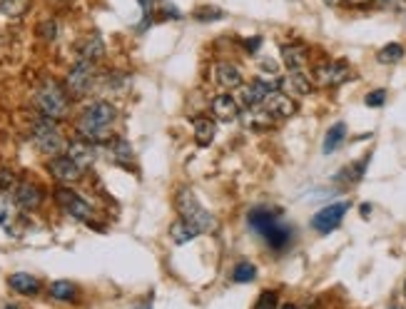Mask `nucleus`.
<instances>
[{
    "mask_svg": "<svg viewBox=\"0 0 406 309\" xmlns=\"http://www.w3.org/2000/svg\"><path fill=\"white\" fill-rule=\"evenodd\" d=\"M17 187V180L13 178V172H0V189H15Z\"/></svg>",
    "mask_w": 406,
    "mask_h": 309,
    "instance_id": "72a5a7b5",
    "label": "nucleus"
},
{
    "mask_svg": "<svg viewBox=\"0 0 406 309\" xmlns=\"http://www.w3.org/2000/svg\"><path fill=\"white\" fill-rule=\"evenodd\" d=\"M92 80H95V63L85 60V57H78L75 65L70 68L68 78H65V85L73 95H85L92 87Z\"/></svg>",
    "mask_w": 406,
    "mask_h": 309,
    "instance_id": "6e6552de",
    "label": "nucleus"
},
{
    "mask_svg": "<svg viewBox=\"0 0 406 309\" xmlns=\"http://www.w3.org/2000/svg\"><path fill=\"white\" fill-rule=\"evenodd\" d=\"M105 52V45L103 41H100V35H90V38H85V41L80 43V48H78V57H85V60H100Z\"/></svg>",
    "mask_w": 406,
    "mask_h": 309,
    "instance_id": "b1692460",
    "label": "nucleus"
},
{
    "mask_svg": "<svg viewBox=\"0 0 406 309\" xmlns=\"http://www.w3.org/2000/svg\"><path fill=\"white\" fill-rule=\"evenodd\" d=\"M364 103L369 105V108H382L384 103H386V90H374L369 92L364 98Z\"/></svg>",
    "mask_w": 406,
    "mask_h": 309,
    "instance_id": "473e14b6",
    "label": "nucleus"
},
{
    "mask_svg": "<svg viewBox=\"0 0 406 309\" xmlns=\"http://www.w3.org/2000/svg\"><path fill=\"white\" fill-rule=\"evenodd\" d=\"M262 108H267L269 113L275 115L277 120H284V117H292V115L297 113V103H294V100H292V95H287V92H282V90L269 92Z\"/></svg>",
    "mask_w": 406,
    "mask_h": 309,
    "instance_id": "4468645a",
    "label": "nucleus"
},
{
    "mask_svg": "<svg viewBox=\"0 0 406 309\" xmlns=\"http://www.w3.org/2000/svg\"><path fill=\"white\" fill-rule=\"evenodd\" d=\"M369 3H374L379 8H386V10H399V8H404V0H369Z\"/></svg>",
    "mask_w": 406,
    "mask_h": 309,
    "instance_id": "f704fd0d",
    "label": "nucleus"
},
{
    "mask_svg": "<svg viewBox=\"0 0 406 309\" xmlns=\"http://www.w3.org/2000/svg\"><path fill=\"white\" fill-rule=\"evenodd\" d=\"M344 140H347V125H344V122H334V125L329 127V130H326V135H324L321 152H324V154L337 152V150L344 145Z\"/></svg>",
    "mask_w": 406,
    "mask_h": 309,
    "instance_id": "4be33fe9",
    "label": "nucleus"
},
{
    "mask_svg": "<svg viewBox=\"0 0 406 309\" xmlns=\"http://www.w3.org/2000/svg\"><path fill=\"white\" fill-rule=\"evenodd\" d=\"M324 3H329V6H337V3H342V0H324Z\"/></svg>",
    "mask_w": 406,
    "mask_h": 309,
    "instance_id": "a19ab883",
    "label": "nucleus"
},
{
    "mask_svg": "<svg viewBox=\"0 0 406 309\" xmlns=\"http://www.w3.org/2000/svg\"><path fill=\"white\" fill-rule=\"evenodd\" d=\"M43 33H45V41H52V38H55V23H52V20L43 23Z\"/></svg>",
    "mask_w": 406,
    "mask_h": 309,
    "instance_id": "4c0bfd02",
    "label": "nucleus"
},
{
    "mask_svg": "<svg viewBox=\"0 0 406 309\" xmlns=\"http://www.w3.org/2000/svg\"><path fill=\"white\" fill-rule=\"evenodd\" d=\"M30 8V0H0V13L6 17H23Z\"/></svg>",
    "mask_w": 406,
    "mask_h": 309,
    "instance_id": "cd10ccee",
    "label": "nucleus"
},
{
    "mask_svg": "<svg viewBox=\"0 0 406 309\" xmlns=\"http://www.w3.org/2000/svg\"><path fill=\"white\" fill-rule=\"evenodd\" d=\"M240 120L249 130H269V127L275 125L277 117L267 108H245L240 113Z\"/></svg>",
    "mask_w": 406,
    "mask_h": 309,
    "instance_id": "f3484780",
    "label": "nucleus"
},
{
    "mask_svg": "<svg viewBox=\"0 0 406 309\" xmlns=\"http://www.w3.org/2000/svg\"><path fill=\"white\" fill-rule=\"evenodd\" d=\"M282 90H284L287 95H309V92L314 90V80H312L304 70H292V73L282 80Z\"/></svg>",
    "mask_w": 406,
    "mask_h": 309,
    "instance_id": "a211bd4d",
    "label": "nucleus"
},
{
    "mask_svg": "<svg viewBox=\"0 0 406 309\" xmlns=\"http://www.w3.org/2000/svg\"><path fill=\"white\" fill-rule=\"evenodd\" d=\"M6 309H20V307H15V304H8V307Z\"/></svg>",
    "mask_w": 406,
    "mask_h": 309,
    "instance_id": "79ce46f5",
    "label": "nucleus"
},
{
    "mask_svg": "<svg viewBox=\"0 0 406 309\" xmlns=\"http://www.w3.org/2000/svg\"><path fill=\"white\" fill-rule=\"evenodd\" d=\"M401 57H404V45H399V43H389V45H384L382 50H379L377 60L384 65H391V63H399Z\"/></svg>",
    "mask_w": 406,
    "mask_h": 309,
    "instance_id": "c85d7f7f",
    "label": "nucleus"
},
{
    "mask_svg": "<svg viewBox=\"0 0 406 309\" xmlns=\"http://www.w3.org/2000/svg\"><path fill=\"white\" fill-rule=\"evenodd\" d=\"M195 17L200 23H215L219 17H224V13L219 8H212V6H205V8H197L195 10Z\"/></svg>",
    "mask_w": 406,
    "mask_h": 309,
    "instance_id": "7c9ffc66",
    "label": "nucleus"
},
{
    "mask_svg": "<svg viewBox=\"0 0 406 309\" xmlns=\"http://www.w3.org/2000/svg\"><path fill=\"white\" fill-rule=\"evenodd\" d=\"M17 202H15V195H13L10 189H0V227L13 232V222L17 217Z\"/></svg>",
    "mask_w": 406,
    "mask_h": 309,
    "instance_id": "6ab92c4d",
    "label": "nucleus"
},
{
    "mask_svg": "<svg viewBox=\"0 0 406 309\" xmlns=\"http://www.w3.org/2000/svg\"><path fill=\"white\" fill-rule=\"evenodd\" d=\"M110 154H113L115 162H120V165H127L132 160V150L127 145V140L122 138H113L110 140Z\"/></svg>",
    "mask_w": 406,
    "mask_h": 309,
    "instance_id": "bb28decb",
    "label": "nucleus"
},
{
    "mask_svg": "<svg viewBox=\"0 0 406 309\" xmlns=\"http://www.w3.org/2000/svg\"><path fill=\"white\" fill-rule=\"evenodd\" d=\"M247 224H249V229L257 232L272 250H284V247H289V242H292V237H294V229L282 220L280 212L269 210V207H254V210L247 215Z\"/></svg>",
    "mask_w": 406,
    "mask_h": 309,
    "instance_id": "f257e3e1",
    "label": "nucleus"
},
{
    "mask_svg": "<svg viewBox=\"0 0 406 309\" xmlns=\"http://www.w3.org/2000/svg\"><path fill=\"white\" fill-rule=\"evenodd\" d=\"M48 170H50V175L57 182H63V185H75L82 175V170L70 160L68 154H55V157H50Z\"/></svg>",
    "mask_w": 406,
    "mask_h": 309,
    "instance_id": "9b49d317",
    "label": "nucleus"
},
{
    "mask_svg": "<svg viewBox=\"0 0 406 309\" xmlns=\"http://www.w3.org/2000/svg\"><path fill=\"white\" fill-rule=\"evenodd\" d=\"M282 60H284L287 70H304L307 65V48L304 45H282Z\"/></svg>",
    "mask_w": 406,
    "mask_h": 309,
    "instance_id": "412c9836",
    "label": "nucleus"
},
{
    "mask_svg": "<svg viewBox=\"0 0 406 309\" xmlns=\"http://www.w3.org/2000/svg\"><path fill=\"white\" fill-rule=\"evenodd\" d=\"M192 127H195L197 145H202V148H207L215 140V120H210V117H195Z\"/></svg>",
    "mask_w": 406,
    "mask_h": 309,
    "instance_id": "393cba45",
    "label": "nucleus"
},
{
    "mask_svg": "<svg viewBox=\"0 0 406 309\" xmlns=\"http://www.w3.org/2000/svg\"><path fill=\"white\" fill-rule=\"evenodd\" d=\"M200 235V229L192 227L189 222H184V220H177V222L170 224V240L175 242V245H187V242H192L195 237Z\"/></svg>",
    "mask_w": 406,
    "mask_h": 309,
    "instance_id": "5701e85b",
    "label": "nucleus"
},
{
    "mask_svg": "<svg viewBox=\"0 0 406 309\" xmlns=\"http://www.w3.org/2000/svg\"><path fill=\"white\" fill-rule=\"evenodd\" d=\"M259 68H262L264 73H269V75H277V70H280V68H277L275 60H272V57H264L262 63H259Z\"/></svg>",
    "mask_w": 406,
    "mask_h": 309,
    "instance_id": "e433bc0d",
    "label": "nucleus"
},
{
    "mask_svg": "<svg viewBox=\"0 0 406 309\" xmlns=\"http://www.w3.org/2000/svg\"><path fill=\"white\" fill-rule=\"evenodd\" d=\"M175 207H177L180 217H182L184 222H189L192 227L200 229V235L202 232H215V229H217V220L212 217L210 212L197 202L192 189H180L177 200H175Z\"/></svg>",
    "mask_w": 406,
    "mask_h": 309,
    "instance_id": "20e7f679",
    "label": "nucleus"
},
{
    "mask_svg": "<svg viewBox=\"0 0 406 309\" xmlns=\"http://www.w3.org/2000/svg\"><path fill=\"white\" fill-rule=\"evenodd\" d=\"M245 48L249 52H257L259 48H262V35H252V38H247L245 41Z\"/></svg>",
    "mask_w": 406,
    "mask_h": 309,
    "instance_id": "c9c22d12",
    "label": "nucleus"
},
{
    "mask_svg": "<svg viewBox=\"0 0 406 309\" xmlns=\"http://www.w3.org/2000/svg\"><path fill=\"white\" fill-rule=\"evenodd\" d=\"M347 3H351V6H361V3H369V0H347Z\"/></svg>",
    "mask_w": 406,
    "mask_h": 309,
    "instance_id": "58836bf2",
    "label": "nucleus"
},
{
    "mask_svg": "<svg viewBox=\"0 0 406 309\" xmlns=\"http://www.w3.org/2000/svg\"><path fill=\"white\" fill-rule=\"evenodd\" d=\"M212 108V115H215V120H222V122H235L240 120V100L232 98L229 92H222L217 98H212L210 103Z\"/></svg>",
    "mask_w": 406,
    "mask_h": 309,
    "instance_id": "f8f14e48",
    "label": "nucleus"
},
{
    "mask_svg": "<svg viewBox=\"0 0 406 309\" xmlns=\"http://www.w3.org/2000/svg\"><path fill=\"white\" fill-rule=\"evenodd\" d=\"M13 195H15L17 207L25 210V212H33V210H38V207L43 205V189L38 187L35 182H17V187H15Z\"/></svg>",
    "mask_w": 406,
    "mask_h": 309,
    "instance_id": "2eb2a0df",
    "label": "nucleus"
},
{
    "mask_svg": "<svg viewBox=\"0 0 406 309\" xmlns=\"http://www.w3.org/2000/svg\"><path fill=\"white\" fill-rule=\"evenodd\" d=\"M75 294H78V289L68 280H57L50 285V297L57 299V302H75Z\"/></svg>",
    "mask_w": 406,
    "mask_h": 309,
    "instance_id": "a878e982",
    "label": "nucleus"
},
{
    "mask_svg": "<svg viewBox=\"0 0 406 309\" xmlns=\"http://www.w3.org/2000/svg\"><path fill=\"white\" fill-rule=\"evenodd\" d=\"M347 210H349L347 202H334V205H326L324 210H319L314 217H312V227H314L319 235H329V232H334V229L342 224Z\"/></svg>",
    "mask_w": 406,
    "mask_h": 309,
    "instance_id": "1a4fd4ad",
    "label": "nucleus"
},
{
    "mask_svg": "<svg viewBox=\"0 0 406 309\" xmlns=\"http://www.w3.org/2000/svg\"><path fill=\"white\" fill-rule=\"evenodd\" d=\"M349 78H351V68L344 60H332V63H324L314 70V82L324 87H337L349 80Z\"/></svg>",
    "mask_w": 406,
    "mask_h": 309,
    "instance_id": "9d476101",
    "label": "nucleus"
},
{
    "mask_svg": "<svg viewBox=\"0 0 406 309\" xmlns=\"http://www.w3.org/2000/svg\"><path fill=\"white\" fill-rule=\"evenodd\" d=\"M215 82H217L222 90H240V87L245 85V75H242V70L237 68L235 63L222 60V63L215 65Z\"/></svg>",
    "mask_w": 406,
    "mask_h": 309,
    "instance_id": "ddd939ff",
    "label": "nucleus"
},
{
    "mask_svg": "<svg viewBox=\"0 0 406 309\" xmlns=\"http://www.w3.org/2000/svg\"><path fill=\"white\" fill-rule=\"evenodd\" d=\"M65 154H68L70 160L80 167L82 172H85L87 167H92V162H95V148H92V143H87V140H82V138L68 143V148H65Z\"/></svg>",
    "mask_w": 406,
    "mask_h": 309,
    "instance_id": "dca6fc26",
    "label": "nucleus"
},
{
    "mask_svg": "<svg viewBox=\"0 0 406 309\" xmlns=\"http://www.w3.org/2000/svg\"><path fill=\"white\" fill-rule=\"evenodd\" d=\"M115 120H117L115 105L98 100V103H92L90 108L82 110L80 120H78V135L92 145L108 143L110 127L115 125Z\"/></svg>",
    "mask_w": 406,
    "mask_h": 309,
    "instance_id": "f03ea898",
    "label": "nucleus"
},
{
    "mask_svg": "<svg viewBox=\"0 0 406 309\" xmlns=\"http://www.w3.org/2000/svg\"><path fill=\"white\" fill-rule=\"evenodd\" d=\"M35 108L41 110V115H45V117L63 120L65 115H68V92L63 90L60 82L48 78L35 90Z\"/></svg>",
    "mask_w": 406,
    "mask_h": 309,
    "instance_id": "7ed1b4c3",
    "label": "nucleus"
},
{
    "mask_svg": "<svg viewBox=\"0 0 406 309\" xmlns=\"http://www.w3.org/2000/svg\"><path fill=\"white\" fill-rule=\"evenodd\" d=\"M404 297H406V285H404Z\"/></svg>",
    "mask_w": 406,
    "mask_h": 309,
    "instance_id": "37998d69",
    "label": "nucleus"
},
{
    "mask_svg": "<svg viewBox=\"0 0 406 309\" xmlns=\"http://www.w3.org/2000/svg\"><path fill=\"white\" fill-rule=\"evenodd\" d=\"M55 200L57 205L63 207L65 212H68L73 220H80V222H87V220H92V207L90 202L85 200V197H80L78 192H75L73 187H57L55 189Z\"/></svg>",
    "mask_w": 406,
    "mask_h": 309,
    "instance_id": "0eeeda50",
    "label": "nucleus"
},
{
    "mask_svg": "<svg viewBox=\"0 0 406 309\" xmlns=\"http://www.w3.org/2000/svg\"><path fill=\"white\" fill-rule=\"evenodd\" d=\"M257 277V267L252 262H237L235 269H232V280L240 282V285H247Z\"/></svg>",
    "mask_w": 406,
    "mask_h": 309,
    "instance_id": "c756f323",
    "label": "nucleus"
},
{
    "mask_svg": "<svg viewBox=\"0 0 406 309\" xmlns=\"http://www.w3.org/2000/svg\"><path fill=\"white\" fill-rule=\"evenodd\" d=\"M33 143H35V148L41 150L43 154H48V157L63 154V150L68 148V145H65V140H63V132L57 130L55 120H52V117H45V115L35 117V122H33Z\"/></svg>",
    "mask_w": 406,
    "mask_h": 309,
    "instance_id": "39448f33",
    "label": "nucleus"
},
{
    "mask_svg": "<svg viewBox=\"0 0 406 309\" xmlns=\"http://www.w3.org/2000/svg\"><path fill=\"white\" fill-rule=\"evenodd\" d=\"M275 90H282V78H277V75H267V78L259 75L252 82L240 87V98L237 100H240L242 108H262L267 95Z\"/></svg>",
    "mask_w": 406,
    "mask_h": 309,
    "instance_id": "423d86ee",
    "label": "nucleus"
},
{
    "mask_svg": "<svg viewBox=\"0 0 406 309\" xmlns=\"http://www.w3.org/2000/svg\"><path fill=\"white\" fill-rule=\"evenodd\" d=\"M277 304H280V294L277 292H262L257 299V304H254V309H277Z\"/></svg>",
    "mask_w": 406,
    "mask_h": 309,
    "instance_id": "2f4dec72",
    "label": "nucleus"
},
{
    "mask_svg": "<svg viewBox=\"0 0 406 309\" xmlns=\"http://www.w3.org/2000/svg\"><path fill=\"white\" fill-rule=\"evenodd\" d=\"M282 309H299V307H297V304H284Z\"/></svg>",
    "mask_w": 406,
    "mask_h": 309,
    "instance_id": "ea45409f",
    "label": "nucleus"
},
{
    "mask_svg": "<svg viewBox=\"0 0 406 309\" xmlns=\"http://www.w3.org/2000/svg\"><path fill=\"white\" fill-rule=\"evenodd\" d=\"M8 285L15 289L17 294H25V297H33V294L41 292V282L35 280L28 272H15V275L8 277Z\"/></svg>",
    "mask_w": 406,
    "mask_h": 309,
    "instance_id": "aec40b11",
    "label": "nucleus"
}]
</instances>
